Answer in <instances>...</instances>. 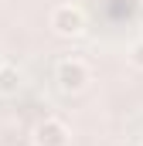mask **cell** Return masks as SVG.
Wrapping results in <instances>:
<instances>
[{"label":"cell","instance_id":"cell-1","mask_svg":"<svg viewBox=\"0 0 143 146\" xmlns=\"http://www.w3.org/2000/svg\"><path fill=\"white\" fill-rule=\"evenodd\" d=\"M48 24H51L55 34H61V37H78V34H85V27H89L85 10L78 3H58V7H51Z\"/></svg>","mask_w":143,"mask_h":146},{"label":"cell","instance_id":"cell-2","mask_svg":"<svg viewBox=\"0 0 143 146\" xmlns=\"http://www.w3.org/2000/svg\"><path fill=\"white\" fill-rule=\"evenodd\" d=\"M55 82H58V88L61 92H85L89 88V82H92V72H89V65L82 61V58H61L58 65H55Z\"/></svg>","mask_w":143,"mask_h":146},{"label":"cell","instance_id":"cell-3","mask_svg":"<svg viewBox=\"0 0 143 146\" xmlns=\"http://www.w3.org/2000/svg\"><path fill=\"white\" fill-rule=\"evenodd\" d=\"M31 136H34V146H68L72 143V129L61 119H51V115L37 122Z\"/></svg>","mask_w":143,"mask_h":146},{"label":"cell","instance_id":"cell-4","mask_svg":"<svg viewBox=\"0 0 143 146\" xmlns=\"http://www.w3.org/2000/svg\"><path fill=\"white\" fill-rule=\"evenodd\" d=\"M21 88H24V72H21L17 65H3V68H0V95L10 99V95H17Z\"/></svg>","mask_w":143,"mask_h":146},{"label":"cell","instance_id":"cell-5","mask_svg":"<svg viewBox=\"0 0 143 146\" xmlns=\"http://www.w3.org/2000/svg\"><path fill=\"white\" fill-rule=\"evenodd\" d=\"M130 65L133 68H143V41H133L130 44Z\"/></svg>","mask_w":143,"mask_h":146},{"label":"cell","instance_id":"cell-6","mask_svg":"<svg viewBox=\"0 0 143 146\" xmlns=\"http://www.w3.org/2000/svg\"><path fill=\"white\" fill-rule=\"evenodd\" d=\"M3 65H7V61H3V54H0V68H3Z\"/></svg>","mask_w":143,"mask_h":146},{"label":"cell","instance_id":"cell-7","mask_svg":"<svg viewBox=\"0 0 143 146\" xmlns=\"http://www.w3.org/2000/svg\"><path fill=\"white\" fill-rule=\"evenodd\" d=\"M140 139H143V136H140Z\"/></svg>","mask_w":143,"mask_h":146}]
</instances>
